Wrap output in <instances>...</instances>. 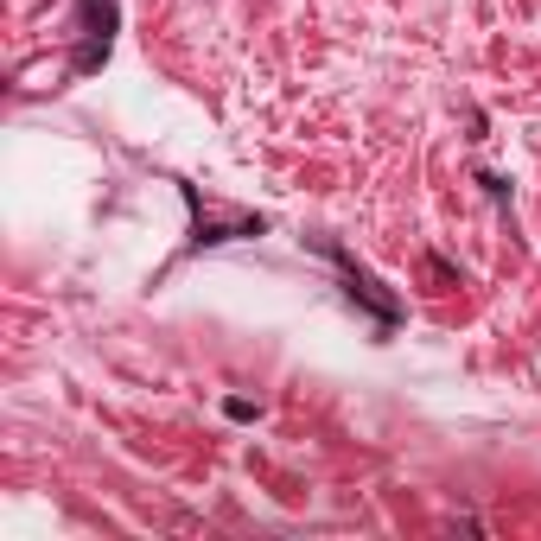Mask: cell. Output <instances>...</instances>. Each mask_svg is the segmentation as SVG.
Masks as SVG:
<instances>
[{
  "instance_id": "3957f363",
  "label": "cell",
  "mask_w": 541,
  "mask_h": 541,
  "mask_svg": "<svg viewBox=\"0 0 541 541\" xmlns=\"http://www.w3.org/2000/svg\"><path fill=\"white\" fill-rule=\"evenodd\" d=\"M179 191H185V204H191V249H217V242H242V236L268 230V217H223V211H204L191 185H179Z\"/></svg>"
},
{
  "instance_id": "277c9868",
  "label": "cell",
  "mask_w": 541,
  "mask_h": 541,
  "mask_svg": "<svg viewBox=\"0 0 541 541\" xmlns=\"http://www.w3.org/2000/svg\"><path fill=\"white\" fill-rule=\"evenodd\" d=\"M223 414H230V421H261V401H249V395H230V401H223Z\"/></svg>"
},
{
  "instance_id": "6da1fadb",
  "label": "cell",
  "mask_w": 541,
  "mask_h": 541,
  "mask_svg": "<svg viewBox=\"0 0 541 541\" xmlns=\"http://www.w3.org/2000/svg\"><path fill=\"white\" fill-rule=\"evenodd\" d=\"M312 249H319V255L331 261V268H338V287H344V300L370 312V319H376V338L389 344V338H395V325H401V300H395V293H382V281H376L370 268H363V261H357L351 249H344V242H325V236H319Z\"/></svg>"
},
{
  "instance_id": "7a4b0ae2",
  "label": "cell",
  "mask_w": 541,
  "mask_h": 541,
  "mask_svg": "<svg viewBox=\"0 0 541 541\" xmlns=\"http://www.w3.org/2000/svg\"><path fill=\"white\" fill-rule=\"evenodd\" d=\"M77 26H83V45H77L71 71L90 77L96 64H109V45H115V0H83V7H77Z\"/></svg>"
}]
</instances>
